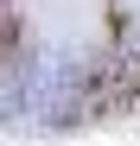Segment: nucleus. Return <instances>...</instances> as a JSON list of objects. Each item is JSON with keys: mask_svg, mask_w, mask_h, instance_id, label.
Listing matches in <instances>:
<instances>
[{"mask_svg": "<svg viewBox=\"0 0 140 146\" xmlns=\"http://www.w3.org/2000/svg\"><path fill=\"white\" fill-rule=\"evenodd\" d=\"M19 38H26V32H19V7H7V13H0V51H7V70H19Z\"/></svg>", "mask_w": 140, "mask_h": 146, "instance_id": "1", "label": "nucleus"}]
</instances>
